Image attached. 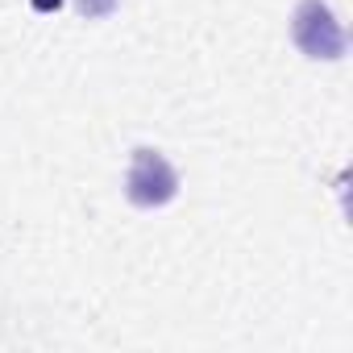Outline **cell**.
I'll use <instances>...</instances> for the list:
<instances>
[{
  "instance_id": "2",
  "label": "cell",
  "mask_w": 353,
  "mask_h": 353,
  "mask_svg": "<svg viewBox=\"0 0 353 353\" xmlns=\"http://www.w3.org/2000/svg\"><path fill=\"white\" fill-rule=\"evenodd\" d=\"M179 192V174L170 170V162L158 150H137L125 174V196L141 208H158Z\"/></svg>"
},
{
  "instance_id": "3",
  "label": "cell",
  "mask_w": 353,
  "mask_h": 353,
  "mask_svg": "<svg viewBox=\"0 0 353 353\" xmlns=\"http://www.w3.org/2000/svg\"><path fill=\"white\" fill-rule=\"evenodd\" d=\"M112 5H117V0H79V9L88 17H104V13H112Z\"/></svg>"
},
{
  "instance_id": "1",
  "label": "cell",
  "mask_w": 353,
  "mask_h": 353,
  "mask_svg": "<svg viewBox=\"0 0 353 353\" xmlns=\"http://www.w3.org/2000/svg\"><path fill=\"white\" fill-rule=\"evenodd\" d=\"M291 38H295V46L307 59H341L345 54V34H341L332 9L320 5V0H303V5L295 9Z\"/></svg>"
}]
</instances>
